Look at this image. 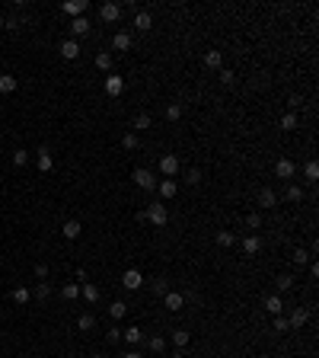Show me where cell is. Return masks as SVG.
<instances>
[{
	"label": "cell",
	"mask_w": 319,
	"mask_h": 358,
	"mask_svg": "<svg viewBox=\"0 0 319 358\" xmlns=\"http://www.w3.org/2000/svg\"><path fill=\"white\" fill-rule=\"evenodd\" d=\"M246 227H249V231H259V227H262V214L259 211H249L246 214Z\"/></svg>",
	"instance_id": "8d00e7d4"
},
{
	"label": "cell",
	"mask_w": 319,
	"mask_h": 358,
	"mask_svg": "<svg viewBox=\"0 0 319 358\" xmlns=\"http://www.w3.org/2000/svg\"><path fill=\"white\" fill-rule=\"evenodd\" d=\"M275 329H278V333H287V329H290V326H287V320H284L281 314L275 317Z\"/></svg>",
	"instance_id": "7dc6e473"
},
{
	"label": "cell",
	"mask_w": 319,
	"mask_h": 358,
	"mask_svg": "<svg viewBox=\"0 0 319 358\" xmlns=\"http://www.w3.org/2000/svg\"><path fill=\"white\" fill-rule=\"evenodd\" d=\"M61 10L67 13V16H83V10H86V0H64V3H61Z\"/></svg>",
	"instance_id": "30bf717a"
},
{
	"label": "cell",
	"mask_w": 319,
	"mask_h": 358,
	"mask_svg": "<svg viewBox=\"0 0 319 358\" xmlns=\"http://www.w3.org/2000/svg\"><path fill=\"white\" fill-rule=\"evenodd\" d=\"M166 119H169V121H179V119H182V106H179V103H169V106H166Z\"/></svg>",
	"instance_id": "74e56055"
},
{
	"label": "cell",
	"mask_w": 319,
	"mask_h": 358,
	"mask_svg": "<svg viewBox=\"0 0 319 358\" xmlns=\"http://www.w3.org/2000/svg\"><path fill=\"white\" fill-rule=\"evenodd\" d=\"M303 176H307V179H319V163H316V160H310V163L303 166Z\"/></svg>",
	"instance_id": "b9f144b4"
},
{
	"label": "cell",
	"mask_w": 319,
	"mask_h": 358,
	"mask_svg": "<svg viewBox=\"0 0 319 358\" xmlns=\"http://www.w3.org/2000/svg\"><path fill=\"white\" fill-rule=\"evenodd\" d=\"M35 275L38 278H48V266H35Z\"/></svg>",
	"instance_id": "f907efd6"
},
{
	"label": "cell",
	"mask_w": 319,
	"mask_h": 358,
	"mask_svg": "<svg viewBox=\"0 0 319 358\" xmlns=\"http://www.w3.org/2000/svg\"><path fill=\"white\" fill-rule=\"evenodd\" d=\"M166 358H185V355H182V352H173V355H166Z\"/></svg>",
	"instance_id": "f5cc1de1"
},
{
	"label": "cell",
	"mask_w": 319,
	"mask_h": 358,
	"mask_svg": "<svg viewBox=\"0 0 319 358\" xmlns=\"http://www.w3.org/2000/svg\"><path fill=\"white\" fill-rule=\"evenodd\" d=\"M138 144H141V141H138V134H134V131H128L125 138H121V147H125V151H138Z\"/></svg>",
	"instance_id": "d590c367"
},
{
	"label": "cell",
	"mask_w": 319,
	"mask_h": 358,
	"mask_svg": "<svg viewBox=\"0 0 319 358\" xmlns=\"http://www.w3.org/2000/svg\"><path fill=\"white\" fill-rule=\"evenodd\" d=\"M125 314H128V304L125 301H112V304H108V317H112V320H121Z\"/></svg>",
	"instance_id": "cb8c5ba5"
},
{
	"label": "cell",
	"mask_w": 319,
	"mask_h": 358,
	"mask_svg": "<svg viewBox=\"0 0 319 358\" xmlns=\"http://www.w3.org/2000/svg\"><path fill=\"white\" fill-rule=\"evenodd\" d=\"M112 48H115V51H128V48H131V36H128V32H115Z\"/></svg>",
	"instance_id": "ac0fdd59"
},
{
	"label": "cell",
	"mask_w": 319,
	"mask_h": 358,
	"mask_svg": "<svg viewBox=\"0 0 319 358\" xmlns=\"http://www.w3.org/2000/svg\"><path fill=\"white\" fill-rule=\"evenodd\" d=\"M205 64H208V67H223V51L208 48V51H205Z\"/></svg>",
	"instance_id": "44dd1931"
},
{
	"label": "cell",
	"mask_w": 319,
	"mask_h": 358,
	"mask_svg": "<svg viewBox=\"0 0 319 358\" xmlns=\"http://www.w3.org/2000/svg\"><path fill=\"white\" fill-rule=\"evenodd\" d=\"M13 301H16V304H29L32 301V291H29V288H23V285L13 288Z\"/></svg>",
	"instance_id": "f546056e"
},
{
	"label": "cell",
	"mask_w": 319,
	"mask_h": 358,
	"mask_svg": "<svg viewBox=\"0 0 319 358\" xmlns=\"http://www.w3.org/2000/svg\"><path fill=\"white\" fill-rule=\"evenodd\" d=\"M121 358H144V355H141V352H134V349H131V352H125Z\"/></svg>",
	"instance_id": "816d5d0a"
},
{
	"label": "cell",
	"mask_w": 319,
	"mask_h": 358,
	"mask_svg": "<svg viewBox=\"0 0 319 358\" xmlns=\"http://www.w3.org/2000/svg\"><path fill=\"white\" fill-rule=\"evenodd\" d=\"M153 291H157L160 298H163V294L169 291V281H166V278H157V281H153Z\"/></svg>",
	"instance_id": "bcb514c9"
},
{
	"label": "cell",
	"mask_w": 319,
	"mask_h": 358,
	"mask_svg": "<svg viewBox=\"0 0 319 358\" xmlns=\"http://www.w3.org/2000/svg\"><path fill=\"white\" fill-rule=\"evenodd\" d=\"M35 163H38V170H42V173H51V170H54L51 151H45V147H42V151H38V157H35Z\"/></svg>",
	"instance_id": "5bb4252c"
},
{
	"label": "cell",
	"mask_w": 319,
	"mask_h": 358,
	"mask_svg": "<svg viewBox=\"0 0 319 358\" xmlns=\"http://www.w3.org/2000/svg\"><path fill=\"white\" fill-rule=\"evenodd\" d=\"M106 93L108 96H121V93H125V80H121L118 74H108L106 77Z\"/></svg>",
	"instance_id": "ba28073f"
},
{
	"label": "cell",
	"mask_w": 319,
	"mask_h": 358,
	"mask_svg": "<svg viewBox=\"0 0 319 358\" xmlns=\"http://www.w3.org/2000/svg\"><path fill=\"white\" fill-rule=\"evenodd\" d=\"M307 320H310V310L307 307H294V310H290V317H287V326L290 329H300Z\"/></svg>",
	"instance_id": "8992f818"
},
{
	"label": "cell",
	"mask_w": 319,
	"mask_h": 358,
	"mask_svg": "<svg viewBox=\"0 0 319 358\" xmlns=\"http://www.w3.org/2000/svg\"><path fill=\"white\" fill-rule=\"evenodd\" d=\"M134 26H138L141 32H147L153 26V16H150V13H138V16H134Z\"/></svg>",
	"instance_id": "484cf974"
},
{
	"label": "cell",
	"mask_w": 319,
	"mask_h": 358,
	"mask_svg": "<svg viewBox=\"0 0 319 358\" xmlns=\"http://www.w3.org/2000/svg\"><path fill=\"white\" fill-rule=\"evenodd\" d=\"M290 288H294V278H290V275H278V278H275V294L290 291Z\"/></svg>",
	"instance_id": "d4e9b609"
},
{
	"label": "cell",
	"mask_w": 319,
	"mask_h": 358,
	"mask_svg": "<svg viewBox=\"0 0 319 358\" xmlns=\"http://www.w3.org/2000/svg\"><path fill=\"white\" fill-rule=\"evenodd\" d=\"M163 304H166V307L176 314V310H182V307H185V298H182L179 291H166V294H163Z\"/></svg>",
	"instance_id": "7c38bea8"
},
{
	"label": "cell",
	"mask_w": 319,
	"mask_h": 358,
	"mask_svg": "<svg viewBox=\"0 0 319 358\" xmlns=\"http://www.w3.org/2000/svg\"><path fill=\"white\" fill-rule=\"evenodd\" d=\"M255 201H259V208H265V211H268V208H275L278 205V195H275V189H259V199H255Z\"/></svg>",
	"instance_id": "8fae6325"
},
{
	"label": "cell",
	"mask_w": 319,
	"mask_h": 358,
	"mask_svg": "<svg viewBox=\"0 0 319 358\" xmlns=\"http://www.w3.org/2000/svg\"><path fill=\"white\" fill-rule=\"evenodd\" d=\"M147 221H150V224H157V227H163L169 221V208L163 205V201H153V205H147Z\"/></svg>",
	"instance_id": "6da1fadb"
},
{
	"label": "cell",
	"mask_w": 319,
	"mask_h": 358,
	"mask_svg": "<svg viewBox=\"0 0 319 358\" xmlns=\"http://www.w3.org/2000/svg\"><path fill=\"white\" fill-rule=\"evenodd\" d=\"M96 67L99 71H112V55H108V51H99L96 55Z\"/></svg>",
	"instance_id": "e575fe53"
},
{
	"label": "cell",
	"mask_w": 319,
	"mask_h": 358,
	"mask_svg": "<svg viewBox=\"0 0 319 358\" xmlns=\"http://www.w3.org/2000/svg\"><path fill=\"white\" fill-rule=\"evenodd\" d=\"M106 339H108V342H118V339H121V329H118V326H112V329L106 333Z\"/></svg>",
	"instance_id": "c3c4849f"
},
{
	"label": "cell",
	"mask_w": 319,
	"mask_h": 358,
	"mask_svg": "<svg viewBox=\"0 0 319 358\" xmlns=\"http://www.w3.org/2000/svg\"><path fill=\"white\" fill-rule=\"evenodd\" d=\"M220 83H223V86H233V83H236V74H233V71H220Z\"/></svg>",
	"instance_id": "f6af8a7d"
},
{
	"label": "cell",
	"mask_w": 319,
	"mask_h": 358,
	"mask_svg": "<svg viewBox=\"0 0 319 358\" xmlns=\"http://www.w3.org/2000/svg\"><path fill=\"white\" fill-rule=\"evenodd\" d=\"M61 294H64L67 301H77L80 298V285H77V281H67V285L61 288Z\"/></svg>",
	"instance_id": "4316f807"
},
{
	"label": "cell",
	"mask_w": 319,
	"mask_h": 358,
	"mask_svg": "<svg viewBox=\"0 0 319 358\" xmlns=\"http://www.w3.org/2000/svg\"><path fill=\"white\" fill-rule=\"evenodd\" d=\"M121 336H125V342H131V346H138V342H144V329H141V326H128V329H125Z\"/></svg>",
	"instance_id": "ffe728a7"
},
{
	"label": "cell",
	"mask_w": 319,
	"mask_h": 358,
	"mask_svg": "<svg viewBox=\"0 0 319 358\" xmlns=\"http://www.w3.org/2000/svg\"><path fill=\"white\" fill-rule=\"evenodd\" d=\"M19 86V80L13 74H0V93H13Z\"/></svg>",
	"instance_id": "603a6c76"
},
{
	"label": "cell",
	"mask_w": 319,
	"mask_h": 358,
	"mask_svg": "<svg viewBox=\"0 0 319 358\" xmlns=\"http://www.w3.org/2000/svg\"><path fill=\"white\" fill-rule=\"evenodd\" d=\"M26 163H29V151H23V147L13 151V166H26Z\"/></svg>",
	"instance_id": "f35d334b"
},
{
	"label": "cell",
	"mask_w": 319,
	"mask_h": 358,
	"mask_svg": "<svg viewBox=\"0 0 319 358\" xmlns=\"http://www.w3.org/2000/svg\"><path fill=\"white\" fill-rule=\"evenodd\" d=\"M188 339H192V336H188V329H173V346L185 349V346H188Z\"/></svg>",
	"instance_id": "83f0119b"
},
{
	"label": "cell",
	"mask_w": 319,
	"mask_h": 358,
	"mask_svg": "<svg viewBox=\"0 0 319 358\" xmlns=\"http://www.w3.org/2000/svg\"><path fill=\"white\" fill-rule=\"evenodd\" d=\"M217 243H220V246H233L236 237H233L230 231H217Z\"/></svg>",
	"instance_id": "60d3db41"
},
{
	"label": "cell",
	"mask_w": 319,
	"mask_h": 358,
	"mask_svg": "<svg viewBox=\"0 0 319 358\" xmlns=\"http://www.w3.org/2000/svg\"><path fill=\"white\" fill-rule=\"evenodd\" d=\"M71 32H73V36H86V32H90V19H86V16L71 19Z\"/></svg>",
	"instance_id": "d6986e66"
},
{
	"label": "cell",
	"mask_w": 319,
	"mask_h": 358,
	"mask_svg": "<svg viewBox=\"0 0 319 358\" xmlns=\"http://www.w3.org/2000/svg\"><path fill=\"white\" fill-rule=\"evenodd\" d=\"M131 179H134V186H138V189H147V192L157 189V176H153L150 170H144V166H138V170L131 173Z\"/></svg>",
	"instance_id": "7a4b0ae2"
},
{
	"label": "cell",
	"mask_w": 319,
	"mask_h": 358,
	"mask_svg": "<svg viewBox=\"0 0 319 358\" xmlns=\"http://www.w3.org/2000/svg\"><path fill=\"white\" fill-rule=\"evenodd\" d=\"M300 103H303V99H300V96H290V99H287V106H290V112H297V109H300Z\"/></svg>",
	"instance_id": "681fc988"
},
{
	"label": "cell",
	"mask_w": 319,
	"mask_h": 358,
	"mask_svg": "<svg viewBox=\"0 0 319 358\" xmlns=\"http://www.w3.org/2000/svg\"><path fill=\"white\" fill-rule=\"evenodd\" d=\"M262 249V240L255 237V234H246V237H243V253L246 256H255Z\"/></svg>",
	"instance_id": "4fadbf2b"
},
{
	"label": "cell",
	"mask_w": 319,
	"mask_h": 358,
	"mask_svg": "<svg viewBox=\"0 0 319 358\" xmlns=\"http://www.w3.org/2000/svg\"><path fill=\"white\" fill-rule=\"evenodd\" d=\"M179 170H182V166H179V157H176V154H166V157L160 160V173L166 179H176V176H179Z\"/></svg>",
	"instance_id": "3957f363"
},
{
	"label": "cell",
	"mask_w": 319,
	"mask_h": 358,
	"mask_svg": "<svg viewBox=\"0 0 319 358\" xmlns=\"http://www.w3.org/2000/svg\"><path fill=\"white\" fill-rule=\"evenodd\" d=\"M307 262H310V253L307 249H297L294 253V266H307Z\"/></svg>",
	"instance_id": "ee69618b"
},
{
	"label": "cell",
	"mask_w": 319,
	"mask_h": 358,
	"mask_svg": "<svg viewBox=\"0 0 319 358\" xmlns=\"http://www.w3.org/2000/svg\"><path fill=\"white\" fill-rule=\"evenodd\" d=\"M121 285H125V288H128V291H138V288H141V285H144V275H141V272H138V269H128V272H125V275H121Z\"/></svg>",
	"instance_id": "5b68a950"
},
{
	"label": "cell",
	"mask_w": 319,
	"mask_h": 358,
	"mask_svg": "<svg viewBox=\"0 0 319 358\" xmlns=\"http://www.w3.org/2000/svg\"><path fill=\"white\" fill-rule=\"evenodd\" d=\"M93 358H106V355H93Z\"/></svg>",
	"instance_id": "db71d44e"
},
{
	"label": "cell",
	"mask_w": 319,
	"mask_h": 358,
	"mask_svg": "<svg viewBox=\"0 0 319 358\" xmlns=\"http://www.w3.org/2000/svg\"><path fill=\"white\" fill-rule=\"evenodd\" d=\"M93 326H96V317H93V314H80L77 329H83V333H86V329H93Z\"/></svg>",
	"instance_id": "d6a6232c"
},
{
	"label": "cell",
	"mask_w": 319,
	"mask_h": 358,
	"mask_svg": "<svg viewBox=\"0 0 319 358\" xmlns=\"http://www.w3.org/2000/svg\"><path fill=\"white\" fill-rule=\"evenodd\" d=\"M185 182L188 186H198L201 182V170H185Z\"/></svg>",
	"instance_id": "7bdbcfd3"
},
{
	"label": "cell",
	"mask_w": 319,
	"mask_h": 358,
	"mask_svg": "<svg viewBox=\"0 0 319 358\" xmlns=\"http://www.w3.org/2000/svg\"><path fill=\"white\" fill-rule=\"evenodd\" d=\"M275 176L278 179H294L297 176V163H294V160H287V157H281L275 163Z\"/></svg>",
	"instance_id": "277c9868"
},
{
	"label": "cell",
	"mask_w": 319,
	"mask_h": 358,
	"mask_svg": "<svg viewBox=\"0 0 319 358\" xmlns=\"http://www.w3.org/2000/svg\"><path fill=\"white\" fill-rule=\"evenodd\" d=\"M157 192H160V199H176V192H179V182H176V179H160V182H157Z\"/></svg>",
	"instance_id": "9c48e42d"
},
{
	"label": "cell",
	"mask_w": 319,
	"mask_h": 358,
	"mask_svg": "<svg viewBox=\"0 0 319 358\" xmlns=\"http://www.w3.org/2000/svg\"><path fill=\"white\" fill-rule=\"evenodd\" d=\"M147 128H153V119L147 116V112H141V116L134 119V131H147Z\"/></svg>",
	"instance_id": "f1b7e54d"
},
{
	"label": "cell",
	"mask_w": 319,
	"mask_h": 358,
	"mask_svg": "<svg viewBox=\"0 0 319 358\" xmlns=\"http://www.w3.org/2000/svg\"><path fill=\"white\" fill-rule=\"evenodd\" d=\"M265 310H268L271 317H278V314H281V310H284L281 294H268V298H265Z\"/></svg>",
	"instance_id": "2e32d148"
},
{
	"label": "cell",
	"mask_w": 319,
	"mask_h": 358,
	"mask_svg": "<svg viewBox=\"0 0 319 358\" xmlns=\"http://www.w3.org/2000/svg\"><path fill=\"white\" fill-rule=\"evenodd\" d=\"M58 51H61V58H64V61H77L80 58V45L73 42V39H64Z\"/></svg>",
	"instance_id": "52a82bcc"
},
{
	"label": "cell",
	"mask_w": 319,
	"mask_h": 358,
	"mask_svg": "<svg viewBox=\"0 0 319 358\" xmlns=\"http://www.w3.org/2000/svg\"><path fill=\"white\" fill-rule=\"evenodd\" d=\"M99 16H103L106 23H115V19L121 16V6H118V3H103V10H99Z\"/></svg>",
	"instance_id": "9a60e30c"
},
{
	"label": "cell",
	"mask_w": 319,
	"mask_h": 358,
	"mask_svg": "<svg viewBox=\"0 0 319 358\" xmlns=\"http://www.w3.org/2000/svg\"><path fill=\"white\" fill-rule=\"evenodd\" d=\"M147 346H150V352H153V355H163V352H166V339H163V336H153Z\"/></svg>",
	"instance_id": "836d02e7"
},
{
	"label": "cell",
	"mask_w": 319,
	"mask_h": 358,
	"mask_svg": "<svg viewBox=\"0 0 319 358\" xmlns=\"http://www.w3.org/2000/svg\"><path fill=\"white\" fill-rule=\"evenodd\" d=\"M284 195H287V201H300V199H303V189L290 182V186H287V192H284Z\"/></svg>",
	"instance_id": "ab89813d"
},
{
	"label": "cell",
	"mask_w": 319,
	"mask_h": 358,
	"mask_svg": "<svg viewBox=\"0 0 319 358\" xmlns=\"http://www.w3.org/2000/svg\"><path fill=\"white\" fill-rule=\"evenodd\" d=\"M80 294H83V301H90V304L99 301V288L90 285V281H83V285H80Z\"/></svg>",
	"instance_id": "7402d4cb"
},
{
	"label": "cell",
	"mask_w": 319,
	"mask_h": 358,
	"mask_svg": "<svg viewBox=\"0 0 319 358\" xmlns=\"http://www.w3.org/2000/svg\"><path fill=\"white\" fill-rule=\"evenodd\" d=\"M61 234H64L67 240H77L80 234H83V227H80V221H73V218H71V221H67L64 227H61Z\"/></svg>",
	"instance_id": "e0dca14e"
},
{
	"label": "cell",
	"mask_w": 319,
	"mask_h": 358,
	"mask_svg": "<svg viewBox=\"0 0 319 358\" xmlns=\"http://www.w3.org/2000/svg\"><path fill=\"white\" fill-rule=\"evenodd\" d=\"M48 294H51V285H48V281H38V285L32 288V298H38V301H45Z\"/></svg>",
	"instance_id": "1f68e13d"
},
{
	"label": "cell",
	"mask_w": 319,
	"mask_h": 358,
	"mask_svg": "<svg viewBox=\"0 0 319 358\" xmlns=\"http://www.w3.org/2000/svg\"><path fill=\"white\" fill-rule=\"evenodd\" d=\"M297 125H300V119H297V112H287V116H281V128H284V131H294Z\"/></svg>",
	"instance_id": "4dcf8cb0"
}]
</instances>
